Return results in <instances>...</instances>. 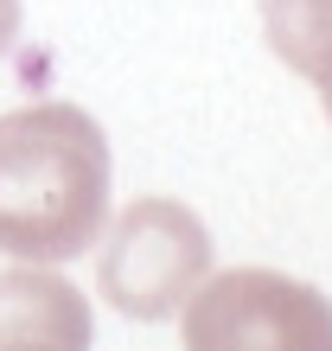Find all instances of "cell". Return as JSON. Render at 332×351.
Masks as SVG:
<instances>
[{"mask_svg": "<svg viewBox=\"0 0 332 351\" xmlns=\"http://www.w3.org/2000/svg\"><path fill=\"white\" fill-rule=\"evenodd\" d=\"M13 38H19V0H0V58H7Z\"/></svg>", "mask_w": 332, "mask_h": 351, "instance_id": "obj_6", "label": "cell"}, {"mask_svg": "<svg viewBox=\"0 0 332 351\" xmlns=\"http://www.w3.org/2000/svg\"><path fill=\"white\" fill-rule=\"evenodd\" d=\"M185 351H332V294L281 268H224L185 294Z\"/></svg>", "mask_w": 332, "mask_h": 351, "instance_id": "obj_2", "label": "cell"}, {"mask_svg": "<svg viewBox=\"0 0 332 351\" xmlns=\"http://www.w3.org/2000/svg\"><path fill=\"white\" fill-rule=\"evenodd\" d=\"M0 351H90V300L45 262L0 275Z\"/></svg>", "mask_w": 332, "mask_h": 351, "instance_id": "obj_4", "label": "cell"}, {"mask_svg": "<svg viewBox=\"0 0 332 351\" xmlns=\"http://www.w3.org/2000/svg\"><path fill=\"white\" fill-rule=\"evenodd\" d=\"M262 32L268 51L287 71H300L332 115V0H262Z\"/></svg>", "mask_w": 332, "mask_h": 351, "instance_id": "obj_5", "label": "cell"}, {"mask_svg": "<svg viewBox=\"0 0 332 351\" xmlns=\"http://www.w3.org/2000/svg\"><path fill=\"white\" fill-rule=\"evenodd\" d=\"M109 223V141L77 102L0 115V250L71 262Z\"/></svg>", "mask_w": 332, "mask_h": 351, "instance_id": "obj_1", "label": "cell"}, {"mask_svg": "<svg viewBox=\"0 0 332 351\" xmlns=\"http://www.w3.org/2000/svg\"><path fill=\"white\" fill-rule=\"evenodd\" d=\"M96 262V294L128 319H166L211 275V230L179 198H134L109 223Z\"/></svg>", "mask_w": 332, "mask_h": 351, "instance_id": "obj_3", "label": "cell"}]
</instances>
